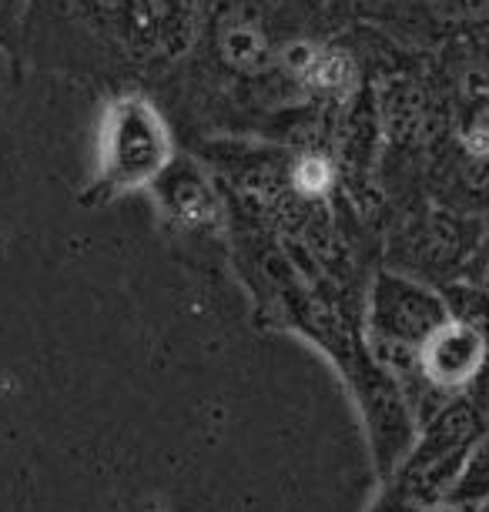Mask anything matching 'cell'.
I'll return each instance as SVG.
<instances>
[{
    "instance_id": "4",
    "label": "cell",
    "mask_w": 489,
    "mask_h": 512,
    "mask_svg": "<svg viewBox=\"0 0 489 512\" xmlns=\"http://www.w3.org/2000/svg\"><path fill=\"white\" fill-rule=\"evenodd\" d=\"M299 185L305 191H319L329 185V164L319 161V158H309L299 164Z\"/></svg>"
},
{
    "instance_id": "5",
    "label": "cell",
    "mask_w": 489,
    "mask_h": 512,
    "mask_svg": "<svg viewBox=\"0 0 489 512\" xmlns=\"http://www.w3.org/2000/svg\"><path fill=\"white\" fill-rule=\"evenodd\" d=\"M433 512H453V509H449V506H439V509H433Z\"/></svg>"
},
{
    "instance_id": "3",
    "label": "cell",
    "mask_w": 489,
    "mask_h": 512,
    "mask_svg": "<svg viewBox=\"0 0 489 512\" xmlns=\"http://www.w3.org/2000/svg\"><path fill=\"white\" fill-rule=\"evenodd\" d=\"M345 77H349V64L332 54L319 57V61L309 67V81L319 84V88H339V84H345Z\"/></svg>"
},
{
    "instance_id": "2",
    "label": "cell",
    "mask_w": 489,
    "mask_h": 512,
    "mask_svg": "<svg viewBox=\"0 0 489 512\" xmlns=\"http://www.w3.org/2000/svg\"><path fill=\"white\" fill-rule=\"evenodd\" d=\"M486 349L483 338L466 325H446L429 338L426 345V365L433 372V379L446 385H459L473 379L476 369L483 365Z\"/></svg>"
},
{
    "instance_id": "1",
    "label": "cell",
    "mask_w": 489,
    "mask_h": 512,
    "mask_svg": "<svg viewBox=\"0 0 489 512\" xmlns=\"http://www.w3.org/2000/svg\"><path fill=\"white\" fill-rule=\"evenodd\" d=\"M111 141V158L114 164H121L124 178H131V185L161 164V131L151 121V114L138 104H124V108L114 111Z\"/></svg>"
}]
</instances>
